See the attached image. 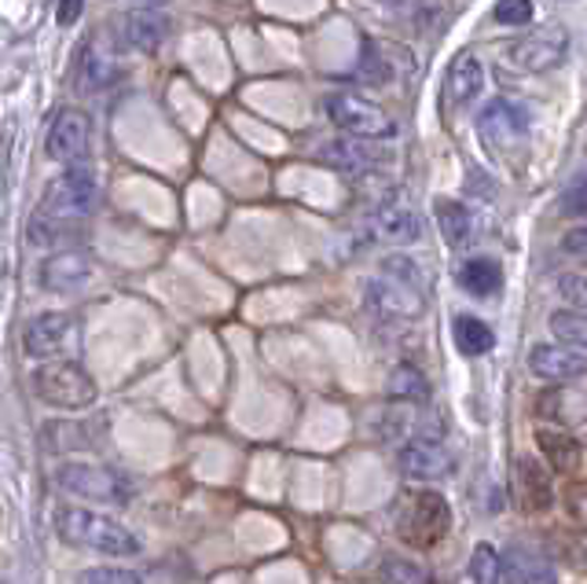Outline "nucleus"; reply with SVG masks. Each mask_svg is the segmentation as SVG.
Returning a JSON list of instances; mask_svg holds the SVG:
<instances>
[{
  "instance_id": "nucleus-1",
  "label": "nucleus",
  "mask_w": 587,
  "mask_h": 584,
  "mask_svg": "<svg viewBox=\"0 0 587 584\" xmlns=\"http://www.w3.org/2000/svg\"><path fill=\"white\" fill-rule=\"evenodd\" d=\"M52 525H55L59 541L74 544V547H89V552L114 555V559L140 552V541L133 530H125L122 522H114L107 515H96V511L59 508L52 515Z\"/></svg>"
},
{
  "instance_id": "nucleus-2",
  "label": "nucleus",
  "mask_w": 587,
  "mask_h": 584,
  "mask_svg": "<svg viewBox=\"0 0 587 584\" xmlns=\"http://www.w3.org/2000/svg\"><path fill=\"white\" fill-rule=\"evenodd\" d=\"M30 382L44 404L66 408V412H81V408L96 404L100 397L96 379L81 365H74V360H44V365L33 368Z\"/></svg>"
},
{
  "instance_id": "nucleus-3",
  "label": "nucleus",
  "mask_w": 587,
  "mask_h": 584,
  "mask_svg": "<svg viewBox=\"0 0 587 584\" xmlns=\"http://www.w3.org/2000/svg\"><path fill=\"white\" fill-rule=\"evenodd\" d=\"M449 530H452L449 500H444L441 493H433V489L408 493L401 515H397V533H401L404 544L430 552V547H437L444 536H449Z\"/></svg>"
},
{
  "instance_id": "nucleus-4",
  "label": "nucleus",
  "mask_w": 587,
  "mask_h": 584,
  "mask_svg": "<svg viewBox=\"0 0 587 584\" xmlns=\"http://www.w3.org/2000/svg\"><path fill=\"white\" fill-rule=\"evenodd\" d=\"M96 198H100V184H96V177H92V170L70 166L63 177L44 188L38 214L70 225V221H78V217H89L92 209H96Z\"/></svg>"
},
{
  "instance_id": "nucleus-5",
  "label": "nucleus",
  "mask_w": 587,
  "mask_h": 584,
  "mask_svg": "<svg viewBox=\"0 0 587 584\" xmlns=\"http://www.w3.org/2000/svg\"><path fill=\"white\" fill-rule=\"evenodd\" d=\"M55 485L70 496L92 500V504H128V496H133L125 474L107 471V467H96V463H59Z\"/></svg>"
},
{
  "instance_id": "nucleus-6",
  "label": "nucleus",
  "mask_w": 587,
  "mask_h": 584,
  "mask_svg": "<svg viewBox=\"0 0 587 584\" xmlns=\"http://www.w3.org/2000/svg\"><path fill=\"white\" fill-rule=\"evenodd\" d=\"M327 114L342 133L357 136V140H390L397 133V125L390 122L379 103L357 96V92H334L327 100Z\"/></svg>"
},
{
  "instance_id": "nucleus-7",
  "label": "nucleus",
  "mask_w": 587,
  "mask_h": 584,
  "mask_svg": "<svg viewBox=\"0 0 587 584\" xmlns=\"http://www.w3.org/2000/svg\"><path fill=\"white\" fill-rule=\"evenodd\" d=\"M511 63L528 70V74H544V70L558 66L562 60H566L569 52V33L562 27H539V30H528L522 41L511 44Z\"/></svg>"
},
{
  "instance_id": "nucleus-8",
  "label": "nucleus",
  "mask_w": 587,
  "mask_h": 584,
  "mask_svg": "<svg viewBox=\"0 0 587 584\" xmlns=\"http://www.w3.org/2000/svg\"><path fill=\"white\" fill-rule=\"evenodd\" d=\"M44 147H49V158L63 162V166H78L81 158H89V147H92L89 114L74 111V107H63L49 125V140H44Z\"/></svg>"
},
{
  "instance_id": "nucleus-9",
  "label": "nucleus",
  "mask_w": 587,
  "mask_h": 584,
  "mask_svg": "<svg viewBox=\"0 0 587 584\" xmlns=\"http://www.w3.org/2000/svg\"><path fill=\"white\" fill-rule=\"evenodd\" d=\"M30 357L38 360H59L74 346V317L70 313H41L38 320L27 324V338H22Z\"/></svg>"
},
{
  "instance_id": "nucleus-10",
  "label": "nucleus",
  "mask_w": 587,
  "mask_h": 584,
  "mask_svg": "<svg viewBox=\"0 0 587 584\" xmlns=\"http://www.w3.org/2000/svg\"><path fill=\"white\" fill-rule=\"evenodd\" d=\"M401 471L419 482H433V478H449L455 471V455L437 438H411L401 449Z\"/></svg>"
},
{
  "instance_id": "nucleus-11",
  "label": "nucleus",
  "mask_w": 587,
  "mask_h": 584,
  "mask_svg": "<svg viewBox=\"0 0 587 584\" xmlns=\"http://www.w3.org/2000/svg\"><path fill=\"white\" fill-rule=\"evenodd\" d=\"M528 130V111L511 100H492L485 111L477 114V133L488 147H507Z\"/></svg>"
},
{
  "instance_id": "nucleus-12",
  "label": "nucleus",
  "mask_w": 587,
  "mask_h": 584,
  "mask_svg": "<svg viewBox=\"0 0 587 584\" xmlns=\"http://www.w3.org/2000/svg\"><path fill=\"white\" fill-rule=\"evenodd\" d=\"M528 368H533V376L547 379V382H569V379L587 376V354L569 349V346L539 342L533 346V354H528Z\"/></svg>"
},
{
  "instance_id": "nucleus-13",
  "label": "nucleus",
  "mask_w": 587,
  "mask_h": 584,
  "mask_svg": "<svg viewBox=\"0 0 587 584\" xmlns=\"http://www.w3.org/2000/svg\"><path fill=\"white\" fill-rule=\"evenodd\" d=\"M514 485H518V500H522V511L528 515H539V511L550 508V500H555V482H550V467H544L533 455H522L518 463H514Z\"/></svg>"
},
{
  "instance_id": "nucleus-14",
  "label": "nucleus",
  "mask_w": 587,
  "mask_h": 584,
  "mask_svg": "<svg viewBox=\"0 0 587 584\" xmlns=\"http://www.w3.org/2000/svg\"><path fill=\"white\" fill-rule=\"evenodd\" d=\"M422 298H426V295H419V290L397 284V279H390V276L368 279V301H371V309L382 313V317H390V320L419 317V313H422Z\"/></svg>"
},
{
  "instance_id": "nucleus-15",
  "label": "nucleus",
  "mask_w": 587,
  "mask_h": 584,
  "mask_svg": "<svg viewBox=\"0 0 587 584\" xmlns=\"http://www.w3.org/2000/svg\"><path fill=\"white\" fill-rule=\"evenodd\" d=\"M92 279V262L78 250H63L52 254L49 262L41 265V287L55 290V295H74Z\"/></svg>"
},
{
  "instance_id": "nucleus-16",
  "label": "nucleus",
  "mask_w": 587,
  "mask_h": 584,
  "mask_svg": "<svg viewBox=\"0 0 587 584\" xmlns=\"http://www.w3.org/2000/svg\"><path fill=\"white\" fill-rule=\"evenodd\" d=\"M371 232L390 243H415L422 236V217L411 203H382L371 214Z\"/></svg>"
},
{
  "instance_id": "nucleus-17",
  "label": "nucleus",
  "mask_w": 587,
  "mask_h": 584,
  "mask_svg": "<svg viewBox=\"0 0 587 584\" xmlns=\"http://www.w3.org/2000/svg\"><path fill=\"white\" fill-rule=\"evenodd\" d=\"M433 214H437V228L449 247L463 250L474 243L477 236V225H474V214H470L466 203H455V198H437L433 203Z\"/></svg>"
},
{
  "instance_id": "nucleus-18",
  "label": "nucleus",
  "mask_w": 587,
  "mask_h": 584,
  "mask_svg": "<svg viewBox=\"0 0 587 584\" xmlns=\"http://www.w3.org/2000/svg\"><path fill=\"white\" fill-rule=\"evenodd\" d=\"M122 38L133 44L136 52H155L162 41H166V19L158 16V11H128L125 16V27H122Z\"/></svg>"
},
{
  "instance_id": "nucleus-19",
  "label": "nucleus",
  "mask_w": 587,
  "mask_h": 584,
  "mask_svg": "<svg viewBox=\"0 0 587 584\" xmlns=\"http://www.w3.org/2000/svg\"><path fill=\"white\" fill-rule=\"evenodd\" d=\"M536 445H539V452L547 455L550 471H558V474H566V471H573V467L580 463V445H577V438H569L566 430L539 427V430H536Z\"/></svg>"
},
{
  "instance_id": "nucleus-20",
  "label": "nucleus",
  "mask_w": 587,
  "mask_h": 584,
  "mask_svg": "<svg viewBox=\"0 0 587 584\" xmlns=\"http://www.w3.org/2000/svg\"><path fill=\"white\" fill-rule=\"evenodd\" d=\"M455 279H460V287L466 290V295H474V298H492L503 287V273H500V265L492 258L463 262L460 273H455Z\"/></svg>"
},
{
  "instance_id": "nucleus-21",
  "label": "nucleus",
  "mask_w": 587,
  "mask_h": 584,
  "mask_svg": "<svg viewBox=\"0 0 587 584\" xmlns=\"http://www.w3.org/2000/svg\"><path fill=\"white\" fill-rule=\"evenodd\" d=\"M320 158L342 173H360L379 162V151H371L368 144H360V140H331V144L320 151Z\"/></svg>"
},
{
  "instance_id": "nucleus-22",
  "label": "nucleus",
  "mask_w": 587,
  "mask_h": 584,
  "mask_svg": "<svg viewBox=\"0 0 587 584\" xmlns=\"http://www.w3.org/2000/svg\"><path fill=\"white\" fill-rule=\"evenodd\" d=\"M481 85H485V70H481L477 55L460 52L452 60V66H449V92H452V100L470 103L481 92Z\"/></svg>"
},
{
  "instance_id": "nucleus-23",
  "label": "nucleus",
  "mask_w": 587,
  "mask_h": 584,
  "mask_svg": "<svg viewBox=\"0 0 587 584\" xmlns=\"http://www.w3.org/2000/svg\"><path fill=\"white\" fill-rule=\"evenodd\" d=\"M452 338H455V349H460L463 357H485L488 349L496 346V331L477 317H455Z\"/></svg>"
},
{
  "instance_id": "nucleus-24",
  "label": "nucleus",
  "mask_w": 587,
  "mask_h": 584,
  "mask_svg": "<svg viewBox=\"0 0 587 584\" xmlns=\"http://www.w3.org/2000/svg\"><path fill=\"white\" fill-rule=\"evenodd\" d=\"M117 78V63L111 52H96V44H89L85 52H81V89L89 92H100L114 85Z\"/></svg>"
},
{
  "instance_id": "nucleus-25",
  "label": "nucleus",
  "mask_w": 587,
  "mask_h": 584,
  "mask_svg": "<svg viewBox=\"0 0 587 584\" xmlns=\"http://www.w3.org/2000/svg\"><path fill=\"white\" fill-rule=\"evenodd\" d=\"M390 397L393 401H408V404H422V401H430V379L422 376L419 368H411V365H397L390 371Z\"/></svg>"
},
{
  "instance_id": "nucleus-26",
  "label": "nucleus",
  "mask_w": 587,
  "mask_h": 584,
  "mask_svg": "<svg viewBox=\"0 0 587 584\" xmlns=\"http://www.w3.org/2000/svg\"><path fill=\"white\" fill-rule=\"evenodd\" d=\"M514 574L522 584H558V570L547 555L533 552V547H514L511 552Z\"/></svg>"
},
{
  "instance_id": "nucleus-27",
  "label": "nucleus",
  "mask_w": 587,
  "mask_h": 584,
  "mask_svg": "<svg viewBox=\"0 0 587 584\" xmlns=\"http://www.w3.org/2000/svg\"><path fill=\"white\" fill-rule=\"evenodd\" d=\"M550 331H555V338H562V346L587 354V313L558 309L555 317H550Z\"/></svg>"
},
{
  "instance_id": "nucleus-28",
  "label": "nucleus",
  "mask_w": 587,
  "mask_h": 584,
  "mask_svg": "<svg viewBox=\"0 0 587 584\" xmlns=\"http://www.w3.org/2000/svg\"><path fill=\"white\" fill-rule=\"evenodd\" d=\"M379 4L390 11V16L415 22L422 30H433L441 22V8L433 4V0H379Z\"/></svg>"
},
{
  "instance_id": "nucleus-29",
  "label": "nucleus",
  "mask_w": 587,
  "mask_h": 584,
  "mask_svg": "<svg viewBox=\"0 0 587 584\" xmlns=\"http://www.w3.org/2000/svg\"><path fill=\"white\" fill-rule=\"evenodd\" d=\"M382 276H390V279H397V284L419 290V295H426V276H422L419 262L404 258V254H390V258L382 262Z\"/></svg>"
},
{
  "instance_id": "nucleus-30",
  "label": "nucleus",
  "mask_w": 587,
  "mask_h": 584,
  "mask_svg": "<svg viewBox=\"0 0 587 584\" xmlns=\"http://www.w3.org/2000/svg\"><path fill=\"white\" fill-rule=\"evenodd\" d=\"M470 577L474 584H500L503 581V559L496 555L492 544H477L474 559H470Z\"/></svg>"
},
{
  "instance_id": "nucleus-31",
  "label": "nucleus",
  "mask_w": 587,
  "mask_h": 584,
  "mask_svg": "<svg viewBox=\"0 0 587 584\" xmlns=\"http://www.w3.org/2000/svg\"><path fill=\"white\" fill-rule=\"evenodd\" d=\"M382 52H385V44H374V41H368V44H363L360 78L374 81V85H385V81L393 78V70H390V55H382Z\"/></svg>"
},
{
  "instance_id": "nucleus-32",
  "label": "nucleus",
  "mask_w": 587,
  "mask_h": 584,
  "mask_svg": "<svg viewBox=\"0 0 587 584\" xmlns=\"http://www.w3.org/2000/svg\"><path fill=\"white\" fill-rule=\"evenodd\" d=\"M382 581L385 584H430L426 570H422L419 563H408V559H385Z\"/></svg>"
},
{
  "instance_id": "nucleus-33",
  "label": "nucleus",
  "mask_w": 587,
  "mask_h": 584,
  "mask_svg": "<svg viewBox=\"0 0 587 584\" xmlns=\"http://www.w3.org/2000/svg\"><path fill=\"white\" fill-rule=\"evenodd\" d=\"M558 209L566 217H584L587 214V170H580L577 177L566 184V192L558 198Z\"/></svg>"
},
{
  "instance_id": "nucleus-34",
  "label": "nucleus",
  "mask_w": 587,
  "mask_h": 584,
  "mask_svg": "<svg viewBox=\"0 0 587 584\" xmlns=\"http://www.w3.org/2000/svg\"><path fill=\"white\" fill-rule=\"evenodd\" d=\"M27 232H30V243H38V247H44V243H55L59 236H66L70 232V225H63V221H52V217H44V214H38L27 225Z\"/></svg>"
},
{
  "instance_id": "nucleus-35",
  "label": "nucleus",
  "mask_w": 587,
  "mask_h": 584,
  "mask_svg": "<svg viewBox=\"0 0 587 584\" xmlns=\"http://www.w3.org/2000/svg\"><path fill=\"white\" fill-rule=\"evenodd\" d=\"M78 584H144L133 570H117V566H96V570H85Z\"/></svg>"
},
{
  "instance_id": "nucleus-36",
  "label": "nucleus",
  "mask_w": 587,
  "mask_h": 584,
  "mask_svg": "<svg viewBox=\"0 0 587 584\" xmlns=\"http://www.w3.org/2000/svg\"><path fill=\"white\" fill-rule=\"evenodd\" d=\"M533 19V0H500L496 4V22L503 27H525Z\"/></svg>"
},
{
  "instance_id": "nucleus-37",
  "label": "nucleus",
  "mask_w": 587,
  "mask_h": 584,
  "mask_svg": "<svg viewBox=\"0 0 587 584\" xmlns=\"http://www.w3.org/2000/svg\"><path fill=\"white\" fill-rule=\"evenodd\" d=\"M558 290H562V298H566L573 309L587 313V276H577V273L558 276Z\"/></svg>"
},
{
  "instance_id": "nucleus-38",
  "label": "nucleus",
  "mask_w": 587,
  "mask_h": 584,
  "mask_svg": "<svg viewBox=\"0 0 587 584\" xmlns=\"http://www.w3.org/2000/svg\"><path fill=\"white\" fill-rule=\"evenodd\" d=\"M81 11H85V0H59V8H55L59 27H74L81 19Z\"/></svg>"
},
{
  "instance_id": "nucleus-39",
  "label": "nucleus",
  "mask_w": 587,
  "mask_h": 584,
  "mask_svg": "<svg viewBox=\"0 0 587 584\" xmlns=\"http://www.w3.org/2000/svg\"><path fill=\"white\" fill-rule=\"evenodd\" d=\"M562 247H566L569 254H584V258H587V228L569 232V236H566V243H562Z\"/></svg>"
},
{
  "instance_id": "nucleus-40",
  "label": "nucleus",
  "mask_w": 587,
  "mask_h": 584,
  "mask_svg": "<svg viewBox=\"0 0 587 584\" xmlns=\"http://www.w3.org/2000/svg\"><path fill=\"white\" fill-rule=\"evenodd\" d=\"M136 4H144V8H155V4H166V0H136Z\"/></svg>"
}]
</instances>
